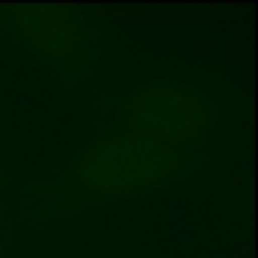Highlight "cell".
I'll return each mask as SVG.
<instances>
[{
	"label": "cell",
	"instance_id": "6da1fadb",
	"mask_svg": "<svg viewBox=\"0 0 258 258\" xmlns=\"http://www.w3.org/2000/svg\"><path fill=\"white\" fill-rule=\"evenodd\" d=\"M180 169L183 156L161 150L128 131H114L81 150L61 191L75 203H114L178 178Z\"/></svg>",
	"mask_w": 258,
	"mask_h": 258
},
{
	"label": "cell",
	"instance_id": "3957f363",
	"mask_svg": "<svg viewBox=\"0 0 258 258\" xmlns=\"http://www.w3.org/2000/svg\"><path fill=\"white\" fill-rule=\"evenodd\" d=\"M14 25L34 50L58 61L78 56L89 42L92 31L84 17L64 9H20L14 12Z\"/></svg>",
	"mask_w": 258,
	"mask_h": 258
},
{
	"label": "cell",
	"instance_id": "7a4b0ae2",
	"mask_svg": "<svg viewBox=\"0 0 258 258\" xmlns=\"http://www.w3.org/2000/svg\"><path fill=\"white\" fill-rule=\"evenodd\" d=\"M208 119L211 106L197 89L169 81H153L128 97L119 111V131L183 156L197 139H203Z\"/></svg>",
	"mask_w": 258,
	"mask_h": 258
}]
</instances>
